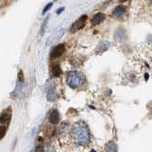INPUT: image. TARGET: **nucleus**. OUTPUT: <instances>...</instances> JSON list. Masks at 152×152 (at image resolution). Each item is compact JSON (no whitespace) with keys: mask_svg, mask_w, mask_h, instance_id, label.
<instances>
[{"mask_svg":"<svg viewBox=\"0 0 152 152\" xmlns=\"http://www.w3.org/2000/svg\"><path fill=\"white\" fill-rule=\"evenodd\" d=\"M71 135H72L74 142L79 145H88L90 141L89 131L83 122H78L75 124L71 130Z\"/></svg>","mask_w":152,"mask_h":152,"instance_id":"1","label":"nucleus"},{"mask_svg":"<svg viewBox=\"0 0 152 152\" xmlns=\"http://www.w3.org/2000/svg\"><path fill=\"white\" fill-rule=\"evenodd\" d=\"M66 82H68V85L71 88H78L84 84L85 75L82 72H80V71H69L68 73V77H66Z\"/></svg>","mask_w":152,"mask_h":152,"instance_id":"2","label":"nucleus"},{"mask_svg":"<svg viewBox=\"0 0 152 152\" xmlns=\"http://www.w3.org/2000/svg\"><path fill=\"white\" fill-rule=\"evenodd\" d=\"M87 18H88L87 15H82L80 18H78L77 20H76L72 24V26H71V28H70V31L71 32H76V31H80L82 28H84V26L86 25Z\"/></svg>","mask_w":152,"mask_h":152,"instance_id":"3","label":"nucleus"},{"mask_svg":"<svg viewBox=\"0 0 152 152\" xmlns=\"http://www.w3.org/2000/svg\"><path fill=\"white\" fill-rule=\"evenodd\" d=\"M64 51H65V46L63 44H59V45L55 46L53 49L51 50L50 56L53 57V58H56V57H59L63 54Z\"/></svg>","mask_w":152,"mask_h":152,"instance_id":"4","label":"nucleus"},{"mask_svg":"<svg viewBox=\"0 0 152 152\" xmlns=\"http://www.w3.org/2000/svg\"><path fill=\"white\" fill-rule=\"evenodd\" d=\"M114 38H115L117 41H120V42L125 41L126 39V31L123 30V28H118V30L114 32Z\"/></svg>","mask_w":152,"mask_h":152,"instance_id":"5","label":"nucleus"},{"mask_svg":"<svg viewBox=\"0 0 152 152\" xmlns=\"http://www.w3.org/2000/svg\"><path fill=\"white\" fill-rule=\"evenodd\" d=\"M104 18H106V15H104V13H102V12L95 13L93 15V17H92V20H91L92 25L96 26V25H98V24L102 23L104 20Z\"/></svg>","mask_w":152,"mask_h":152,"instance_id":"6","label":"nucleus"},{"mask_svg":"<svg viewBox=\"0 0 152 152\" xmlns=\"http://www.w3.org/2000/svg\"><path fill=\"white\" fill-rule=\"evenodd\" d=\"M49 120L51 124H57L60 121V115H59V112L56 110V109H53L51 110L50 113V116H49Z\"/></svg>","mask_w":152,"mask_h":152,"instance_id":"7","label":"nucleus"},{"mask_svg":"<svg viewBox=\"0 0 152 152\" xmlns=\"http://www.w3.org/2000/svg\"><path fill=\"white\" fill-rule=\"evenodd\" d=\"M109 45H110V44H109L108 41H101L97 46L96 51L98 52V53H103L104 51H106L108 49Z\"/></svg>","mask_w":152,"mask_h":152,"instance_id":"8","label":"nucleus"},{"mask_svg":"<svg viewBox=\"0 0 152 152\" xmlns=\"http://www.w3.org/2000/svg\"><path fill=\"white\" fill-rule=\"evenodd\" d=\"M11 111H8V110H5L2 112L1 114V117H0V122H1L2 126H4L5 124H9L10 120H11Z\"/></svg>","mask_w":152,"mask_h":152,"instance_id":"9","label":"nucleus"},{"mask_svg":"<svg viewBox=\"0 0 152 152\" xmlns=\"http://www.w3.org/2000/svg\"><path fill=\"white\" fill-rule=\"evenodd\" d=\"M126 12V8L124 7V6H118L116 7L115 9H114V11H113V15L115 16V17H120L122 16L124 13H125Z\"/></svg>","mask_w":152,"mask_h":152,"instance_id":"10","label":"nucleus"},{"mask_svg":"<svg viewBox=\"0 0 152 152\" xmlns=\"http://www.w3.org/2000/svg\"><path fill=\"white\" fill-rule=\"evenodd\" d=\"M47 97L49 99V101H54L56 99V94H55V90L52 87H50L48 89V93H47Z\"/></svg>","mask_w":152,"mask_h":152,"instance_id":"11","label":"nucleus"},{"mask_svg":"<svg viewBox=\"0 0 152 152\" xmlns=\"http://www.w3.org/2000/svg\"><path fill=\"white\" fill-rule=\"evenodd\" d=\"M117 150H118L117 145L114 142H108V144L107 145V146H106V151L107 152H117Z\"/></svg>","mask_w":152,"mask_h":152,"instance_id":"12","label":"nucleus"},{"mask_svg":"<svg viewBox=\"0 0 152 152\" xmlns=\"http://www.w3.org/2000/svg\"><path fill=\"white\" fill-rule=\"evenodd\" d=\"M61 74V69L58 65H55L51 68V75L53 77H59Z\"/></svg>","mask_w":152,"mask_h":152,"instance_id":"13","label":"nucleus"},{"mask_svg":"<svg viewBox=\"0 0 152 152\" xmlns=\"http://www.w3.org/2000/svg\"><path fill=\"white\" fill-rule=\"evenodd\" d=\"M51 6H52V3H51V2H50V3H49V4H48L47 6L45 7L44 11H43V13H45V12H46L47 11H49V10H50V8Z\"/></svg>","mask_w":152,"mask_h":152,"instance_id":"14","label":"nucleus"},{"mask_svg":"<svg viewBox=\"0 0 152 152\" xmlns=\"http://www.w3.org/2000/svg\"><path fill=\"white\" fill-rule=\"evenodd\" d=\"M19 80H20L21 82H22V81L24 80V78H23V75H22V71H20V72H19Z\"/></svg>","mask_w":152,"mask_h":152,"instance_id":"15","label":"nucleus"},{"mask_svg":"<svg viewBox=\"0 0 152 152\" xmlns=\"http://www.w3.org/2000/svg\"><path fill=\"white\" fill-rule=\"evenodd\" d=\"M62 11H64V9H63V8H62V9H60V10H58V11H57L56 12H57V13H59V12H61Z\"/></svg>","mask_w":152,"mask_h":152,"instance_id":"16","label":"nucleus"},{"mask_svg":"<svg viewBox=\"0 0 152 152\" xmlns=\"http://www.w3.org/2000/svg\"><path fill=\"white\" fill-rule=\"evenodd\" d=\"M151 5H152V2H151Z\"/></svg>","mask_w":152,"mask_h":152,"instance_id":"17","label":"nucleus"}]
</instances>
